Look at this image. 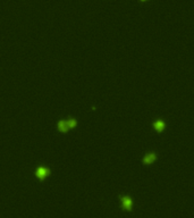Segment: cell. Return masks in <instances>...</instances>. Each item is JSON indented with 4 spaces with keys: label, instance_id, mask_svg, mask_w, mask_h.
I'll return each instance as SVG.
<instances>
[{
    "label": "cell",
    "instance_id": "5",
    "mask_svg": "<svg viewBox=\"0 0 194 218\" xmlns=\"http://www.w3.org/2000/svg\"><path fill=\"white\" fill-rule=\"evenodd\" d=\"M142 1H145V0H142Z\"/></svg>",
    "mask_w": 194,
    "mask_h": 218
},
{
    "label": "cell",
    "instance_id": "1",
    "mask_svg": "<svg viewBox=\"0 0 194 218\" xmlns=\"http://www.w3.org/2000/svg\"><path fill=\"white\" fill-rule=\"evenodd\" d=\"M122 206H123L125 210L130 211L132 209V207H133V201H132V199L130 197L125 195V197L122 198Z\"/></svg>",
    "mask_w": 194,
    "mask_h": 218
},
{
    "label": "cell",
    "instance_id": "4",
    "mask_svg": "<svg viewBox=\"0 0 194 218\" xmlns=\"http://www.w3.org/2000/svg\"><path fill=\"white\" fill-rule=\"evenodd\" d=\"M155 127L157 131H163V127H165V124H163V122H161V120H157L155 123Z\"/></svg>",
    "mask_w": 194,
    "mask_h": 218
},
{
    "label": "cell",
    "instance_id": "3",
    "mask_svg": "<svg viewBox=\"0 0 194 218\" xmlns=\"http://www.w3.org/2000/svg\"><path fill=\"white\" fill-rule=\"evenodd\" d=\"M155 160V153H149V155L145 156V158L143 159L144 164H152Z\"/></svg>",
    "mask_w": 194,
    "mask_h": 218
},
{
    "label": "cell",
    "instance_id": "2",
    "mask_svg": "<svg viewBox=\"0 0 194 218\" xmlns=\"http://www.w3.org/2000/svg\"><path fill=\"white\" fill-rule=\"evenodd\" d=\"M47 175H48V169H46L44 167H40V168L36 170V176H38L39 178H44Z\"/></svg>",
    "mask_w": 194,
    "mask_h": 218
}]
</instances>
